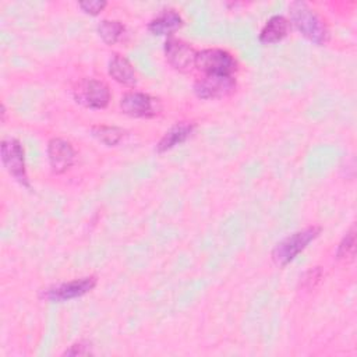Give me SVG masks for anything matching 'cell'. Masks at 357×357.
Listing matches in <instances>:
<instances>
[{"label": "cell", "mask_w": 357, "mask_h": 357, "mask_svg": "<svg viewBox=\"0 0 357 357\" xmlns=\"http://www.w3.org/2000/svg\"><path fill=\"white\" fill-rule=\"evenodd\" d=\"M165 56L167 63L177 71L187 73L195 67L197 52L190 43L181 39L173 36L167 38L165 43Z\"/></svg>", "instance_id": "8992f818"}, {"label": "cell", "mask_w": 357, "mask_h": 357, "mask_svg": "<svg viewBox=\"0 0 357 357\" xmlns=\"http://www.w3.org/2000/svg\"><path fill=\"white\" fill-rule=\"evenodd\" d=\"M95 286H96V278L85 276V278H79V279H74L70 282L52 286L46 289L43 296L52 301H67L89 293Z\"/></svg>", "instance_id": "9c48e42d"}, {"label": "cell", "mask_w": 357, "mask_h": 357, "mask_svg": "<svg viewBox=\"0 0 357 357\" xmlns=\"http://www.w3.org/2000/svg\"><path fill=\"white\" fill-rule=\"evenodd\" d=\"M290 24L310 42L322 46L329 39V31L319 14L304 1H293L289 6Z\"/></svg>", "instance_id": "6da1fadb"}, {"label": "cell", "mask_w": 357, "mask_h": 357, "mask_svg": "<svg viewBox=\"0 0 357 357\" xmlns=\"http://www.w3.org/2000/svg\"><path fill=\"white\" fill-rule=\"evenodd\" d=\"M181 26H183V18L173 8L162 10L148 24L149 32L158 36H169V38L170 35H173V32H176Z\"/></svg>", "instance_id": "8fae6325"}, {"label": "cell", "mask_w": 357, "mask_h": 357, "mask_svg": "<svg viewBox=\"0 0 357 357\" xmlns=\"http://www.w3.org/2000/svg\"><path fill=\"white\" fill-rule=\"evenodd\" d=\"M109 75L121 85L134 86L137 74L132 64L121 54H114L109 61Z\"/></svg>", "instance_id": "4fadbf2b"}, {"label": "cell", "mask_w": 357, "mask_h": 357, "mask_svg": "<svg viewBox=\"0 0 357 357\" xmlns=\"http://www.w3.org/2000/svg\"><path fill=\"white\" fill-rule=\"evenodd\" d=\"M354 251H356V234H354V229H350V231L340 241L336 251V257L337 259H343L349 262L354 259Z\"/></svg>", "instance_id": "e0dca14e"}, {"label": "cell", "mask_w": 357, "mask_h": 357, "mask_svg": "<svg viewBox=\"0 0 357 357\" xmlns=\"http://www.w3.org/2000/svg\"><path fill=\"white\" fill-rule=\"evenodd\" d=\"M195 67L204 75H233L237 68L234 57L223 49H204L197 52Z\"/></svg>", "instance_id": "3957f363"}, {"label": "cell", "mask_w": 357, "mask_h": 357, "mask_svg": "<svg viewBox=\"0 0 357 357\" xmlns=\"http://www.w3.org/2000/svg\"><path fill=\"white\" fill-rule=\"evenodd\" d=\"M194 128H195L194 123H185V121L177 123L169 131H166L165 135L159 139L156 145V151L162 153L174 148L178 144H183L192 134Z\"/></svg>", "instance_id": "5bb4252c"}, {"label": "cell", "mask_w": 357, "mask_h": 357, "mask_svg": "<svg viewBox=\"0 0 357 357\" xmlns=\"http://www.w3.org/2000/svg\"><path fill=\"white\" fill-rule=\"evenodd\" d=\"M92 135L96 137L105 145L113 146L123 139L124 130L116 126H95L92 127Z\"/></svg>", "instance_id": "2e32d148"}, {"label": "cell", "mask_w": 357, "mask_h": 357, "mask_svg": "<svg viewBox=\"0 0 357 357\" xmlns=\"http://www.w3.org/2000/svg\"><path fill=\"white\" fill-rule=\"evenodd\" d=\"M236 79L233 75H204L194 84V92L201 99H220L233 93Z\"/></svg>", "instance_id": "52a82bcc"}, {"label": "cell", "mask_w": 357, "mask_h": 357, "mask_svg": "<svg viewBox=\"0 0 357 357\" xmlns=\"http://www.w3.org/2000/svg\"><path fill=\"white\" fill-rule=\"evenodd\" d=\"M290 21L283 15H273L271 17L259 33V42L265 45H272L280 42L283 38L287 36L290 31Z\"/></svg>", "instance_id": "7c38bea8"}, {"label": "cell", "mask_w": 357, "mask_h": 357, "mask_svg": "<svg viewBox=\"0 0 357 357\" xmlns=\"http://www.w3.org/2000/svg\"><path fill=\"white\" fill-rule=\"evenodd\" d=\"M78 6L81 7V10L84 13L91 14V15H96L106 7V1H103V0H88V1H81Z\"/></svg>", "instance_id": "ac0fdd59"}, {"label": "cell", "mask_w": 357, "mask_h": 357, "mask_svg": "<svg viewBox=\"0 0 357 357\" xmlns=\"http://www.w3.org/2000/svg\"><path fill=\"white\" fill-rule=\"evenodd\" d=\"M120 109L131 117H153L160 112L156 98L144 92H127L120 100Z\"/></svg>", "instance_id": "ba28073f"}, {"label": "cell", "mask_w": 357, "mask_h": 357, "mask_svg": "<svg viewBox=\"0 0 357 357\" xmlns=\"http://www.w3.org/2000/svg\"><path fill=\"white\" fill-rule=\"evenodd\" d=\"M321 233L319 226H308L303 230L294 231L293 234L283 238L272 251V259L278 266H284L291 262L307 245L314 241Z\"/></svg>", "instance_id": "7a4b0ae2"}, {"label": "cell", "mask_w": 357, "mask_h": 357, "mask_svg": "<svg viewBox=\"0 0 357 357\" xmlns=\"http://www.w3.org/2000/svg\"><path fill=\"white\" fill-rule=\"evenodd\" d=\"M47 159L52 172L61 174L67 172L75 162V149L63 138H52L47 144Z\"/></svg>", "instance_id": "30bf717a"}, {"label": "cell", "mask_w": 357, "mask_h": 357, "mask_svg": "<svg viewBox=\"0 0 357 357\" xmlns=\"http://www.w3.org/2000/svg\"><path fill=\"white\" fill-rule=\"evenodd\" d=\"M91 349H89V344L88 343H82V342H78L73 346H70L68 350H66V356H85V354H91Z\"/></svg>", "instance_id": "d6986e66"}, {"label": "cell", "mask_w": 357, "mask_h": 357, "mask_svg": "<svg viewBox=\"0 0 357 357\" xmlns=\"http://www.w3.org/2000/svg\"><path fill=\"white\" fill-rule=\"evenodd\" d=\"M0 155H1V163L6 167V170L21 185L29 188V178L25 169V158H24V149L21 142L15 138L3 139L0 145Z\"/></svg>", "instance_id": "277c9868"}, {"label": "cell", "mask_w": 357, "mask_h": 357, "mask_svg": "<svg viewBox=\"0 0 357 357\" xmlns=\"http://www.w3.org/2000/svg\"><path fill=\"white\" fill-rule=\"evenodd\" d=\"M124 32V25L120 21L103 20L98 25V33L106 45H114L120 40Z\"/></svg>", "instance_id": "9a60e30c"}, {"label": "cell", "mask_w": 357, "mask_h": 357, "mask_svg": "<svg viewBox=\"0 0 357 357\" xmlns=\"http://www.w3.org/2000/svg\"><path fill=\"white\" fill-rule=\"evenodd\" d=\"M74 99L85 107L103 109L109 105L110 91L103 81L95 78H85L79 81L75 86Z\"/></svg>", "instance_id": "5b68a950"}]
</instances>
